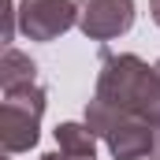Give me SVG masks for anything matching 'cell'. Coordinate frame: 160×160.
<instances>
[{
	"instance_id": "cell-1",
	"label": "cell",
	"mask_w": 160,
	"mask_h": 160,
	"mask_svg": "<svg viewBox=\"0 0 160 160\" xmlns=\"http://www.w3.org/2000/svg\"><path fill=\"white\" fill-rule=\"evenodd\" d=\"M93 97H101L104 104L134 112L153 127L160 123V75L157 67H149L145 60L130 56V52H101V71H97V89Z\"/></svg>"
},
{
	"instance_id": "cell-2",
	"label": "cell",
	"mask_w": 160,
	"mask_h": 160,
	"mask_svg": "<svg viewBox=\"0 0 160 160\" xmlns=\"http://www.w3.org/2000/svg\"><path fill=\"white\" fill-rule=\"evenodd\" d=\"M86 127L108 145V153L116 160H153V123L104 104L101 97H93L86 104Z\"/></svg>"
},
{
	"instance_id": "cell-3",
	"label": "cell",
	"mask_w": 160,
	"mask_h": 160,
	"mask_svg": "<svg viewBox=\"0 0 160 160\" xmlns=\"http://www.w3.org/2000/svg\"><path fill=\"white\" fill-rule=\"evenodd\" d=\"M45 89L41 86H22L4 93L0 108V145L4 153H26L41 138V116H45Z\"/></svg>"
},
{
	"instance_id": "cell-4",
	"label": "cell",
	"mask_w": 160,
	"mask_h": 160,
	"mask_svg": "<svg viewBox=\"0 0 160 160\" xmlns=\"http://www.w3.org/2000/svg\"><path fill=\"white\" fill-rule=\"evenodd\" d=\"M78 26L75 0H19V30L30 41H56Z\"/></svg>"
},
{
	"instance_id": "cell-5",
	"label": "cell",
	"mask_w": 160,
	"mask_h": 160,
	"mask_svg": "<svg viewBox=\"0 0 160 160\" xmlns=\"http://www.w3.org/2000/svg\"><path fill=\"white\" fill-rule=\"evenodd\" d=\"M78 4V30L89 41L123 38L134 26V0H75Z\"/></svg>"
},
{
	"instance_id": "cell-6",
	"label": "cell",
	"mask_w": 160,
	"mask_h": 160,
	"mask_svg": "<svg viewBox=\"0 0 160 160\" xmlns=\"http://www.w3.org/2000/svg\"><path fill=\"white\" fill-rule=\"evenodd\" d=\"M0 86H4V93L22 89V86H38V63L26 52H19V48L8 45L4 56H0Z\"/></svg>"
},
{
	"instance_id": "cell-7",
	"label": "cell",
	"mask_w": 160,
	"mask_h": 160,
	"mask_svg": "<svg viewBox=\"0 0 160 160\" xmlns=\"http://www.w3.org/2000/svg\"><path fill=\"white\" fill-rule=\"evenodd\" d=\"M56 145L67 157H97V134L86 123H60L56 127Z\"/></svg>"
},
{
	"instance_id": "cell-8",
	"label": "cell",
	"mask_w": 160,
	"mask_h": 160,
	"mask_svg": "<svg viewBox=\"0 0 160 160\" xmlns=\"http://www.w3.org/2000/svg\"><path fill=\"white\" fill-rule=\"evenodd\" d=\"M41 160H97V157H67V153H45Z\"/></svg>"
},
{
	"instance_id": "cell-9",
	"label": "cell",
	"mask_w": 160,
	"mask_h": 160,
	"mask_svg": "<svg viewBox=\"0 0 160 160\" xmlns=\"http://www.w3.org/2000/svg\"><path fill=\"white\" fill-rule=\"evenodd\" d=\"M153 160H160V123L153 127Z\"/></svg>"
},
{
	"instance_id": "cell-10",
	"label": "cell",
	"mask_w": 160,
	"mask_h": 160,
	"mask_svg": "<svg viewBox=\"0 0 160 160\" xmlns=\"http://www.w3.org/2000/svg\"><path fill=\"white\" fill-rule=\"evenodd\" d=\"M149 11H153V22L160 26V0H149Z\"/></svg>"
},
{
	"instance_id": "cell-11",
	"label": "cell",
	"mask_w": 160,
	"mask_h": 160,
	"mask_svg": "<svg viewBox=\"0 0 160 160\" xmlns=\"http://www.w3.org/2000/svg\"><path fill=\"white\" fill-rule=\"evenodd\" d=\"M157 75H160V60H157Z\"/></svg>"
}]
</instances>
